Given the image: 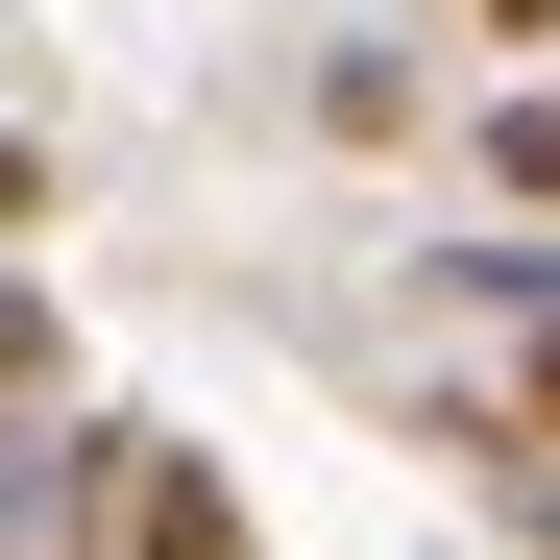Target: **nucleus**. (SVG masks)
<instances>
[{
	"instance_id": "obj_1",
	"label": "nucleus",
	"mask_w": 560,
	"mask_h": 560,
	"mask_svg": "<svg viewBox=\"0 0 560 560\" xmlns=\"http://www.w3.org/2000/svg\"><path fill=\"white\" fill-rule=\"evenodd\" d=\"M122 560H268V536H244V488H220L196 439H147V488H122Z\"/></svg>"
},
{
	"instance_id": "obj_2",
	"label": "nucleus",
	"mask_w": 560,
	"mask_h": 560,
	"mask_svg": "<svg viewBox=\"0 0 560 560\" xmlns=\"http://www.w3.org/2000/svg\"><path fill=\"white\" fill-rule=\"evenodd\" d=\"M25 390H49V293L0 268V415H25Z\"/></svg>"
},
{
	"instance_id": "obj_3",
	"label": "nucleus",
	"mask_w": 560,
	"mask_h": 560,
	"mask_svg": "<svg viewBox=\"0 0 560 560\" xmlns=\"http://www.w3.org/2000/svg\"><path fill=\"white\" fill-rule=\"evenodd\" d=\"M25 220H49V147H25V122H0V244H25Z\"/></svg>"
},
{
	"instance_id": "obj_4",
	"label": "nucleus",
	"mask_w": 560,
	"mask_h": 560,
	"mask_svg": "<svg viewBox=\"0 0 560 560\" xmlns=\"http://www.w3.org/2000/svg\"><path fill=\"white\" fill-rule=\"evenodd\" d=\"M488 25H560V0H488Z\"/></svg>"
},
{
	"instance_id": "obj_5",
	"label": "nucleus",
	"mask_w": 560,
	"mask_h": 560,
	"mask_svg": "<svg viewBox=\"0 0 560 560\" xmlns=\"http://www.w3.org/2000/svg\"><path fill=\"white\" fill-rule=\"evenodd\" d=\"M536 560H560V512H536Z\"/></svg>"
}]
</instances>
